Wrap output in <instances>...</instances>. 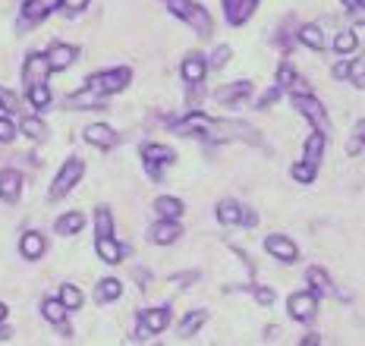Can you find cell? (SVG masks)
I'll return each instance as SVG.
<instances>
[{"instance_id": "obj_43", "label": "cell", "mask_w": 365, "mask_h": 346, "mask_svg": "<svg viewBox=\"0 0 365 346\" xmlns=\"http://www.w3.org/2000/svg\"><path fill=\"white\" fill-rule=\"evenodd\" d=\"M334 76H337V79H349V60H340V63H334Z\"/></svg>"}, {"instance_id": "obj_16", "label": "cell", "mask_w": 365, "mask_h": 346, "mask_svg": "<svg viewBox=\"0 0 365 346\" xmlns=\"http://www.w3.org/2000/svg\"><path fill=\"white\" fill-rule=\"evenodd\" d=\"M22 192V173L19 170H0V199L4 201H16Z\"/></svg>"}, {"instance_id": "obj_26", "label": "cell", "mask_w": 365, "mask_h": 346, "mask_svg": "<svg viewBox=\"0 0 365 346\" xmlns=\"http://www.w3.org/2000/svg\"><path fill=\"white\" fill-rule=\"evenodd\" d=\"M19 252L26 255V258H41L44 255V236L41 233H26L19 243Z\"/></svg>"}, {"instance_id": "obj_6", "label": "cell", "mask_w": 365, "mask_h": 346, "mask_svg": "<svg viewBox=\"0 0 365 346\" xmlns=\"http://www.w3.org/2000/svg\"><path fill=\"white\" fill-rule=\"evenodd\" d=\"M173 161H177L173 148L158 145V142H151V145H142V164H145V170H148V177H151V179H161V177H164V170L170 167Z\"/></svg>"}, {"instance_id": "obj_24", "label": "cell", "mask_w": 365, "mask_h": 346, "mask_svg": "<svg viewBox=\"0 0 365 346\" xmlns=\"http://www.w3.org/2000/svg\"><path fill=\"white\" fill-rule=\"evenodd\" d=\"M242 205L240 201H233V199H227V201H220L217 205V221L224 224V227H233V224H242Z\"/></svg>"}, {"instance_id": "obj_25", "label": "cell", "mask_w": 365, "mask_h": 346, "mask_svg": "<svg viewBox=\"0 0 365 346\" xmlns=\"http://www.w3.org/2000/svg\"><path fill=\"white\" fill-rule=\"evenodd\" d=\"M155 211L161 214V221H180L182 217V201L173 199V195H161L155 201Z\"/></svg>"}, {"instance_id": "obj_34", "label": "cell", "mask_w": 365, "mask_h": 346, "mask_svg": "<svg viewBox=\"0 0 365 346\" xmlns=\"http://www.w3.org/2000/svg\"><path fill=\"white\" fill-rule=\"evenodd\" d=\"M95 230L98 236H113V217H110V208H98L95 211Z\"/></svg>"}, {"instance_id": "obj_38", "label": "cell", "mask_w": 365, "mask_h": 346, "mask_svg": "<svg viewBox=\"0 0 365 346\" xmlns=\"http://www.w3.org/2000/svg\"><path fill=\"white\" fill-rule=\"evenodd\" d=\"M16 139V126H13V120L0 117V142H13Z\"/></svg>"}, {"instance_id": "obj_45", "label": "cell", "mask_w": 365, "mask_h": 346, "mask_svg": "<svg viewBox=\"0 0 365 346\" xmlns=\"http://www.w3.org/2000/svg\"><path fill=\"white\" fill-rule=\"evenodd\" d=\"M353 19H356V22H362V26H365V4L353 6Z\"/></svg>"}, {"instance_id": "obj_36", "label": "cell", "mask_w": 365, "mask_h": 346, "mask_svg": "<svg viewBox=\"0 0 365 346\" xmlns=\"http://www.w3.org/2000/svg\"><path fill=\"white\" fill-rule=\"evenodd\" d=\"M315 173H318V167H312V164L299 161V164H293L290 177L296 179V183H315Z\"/></svg>"}, {"instance_id": "obj_15", "label": "cell", "mask_w": 365, "mask_h": 346, "mask_svg": "<svg viewBox=\"0 0 365 346\" xmlns=\"http://www.w3.org/2000/svg\"><path fill=\"white\" fill-rule=\"evenodd\" d=\"M86 142L88 145H98V148H113L117 145V132L110 130V126H104V123H91L86 126Z\"/></svg>"}, {"instance_id": "obj_47", "label": "cell", "mask_w": 365, "mask_h": 346, "mask_svg": "<svg viewBox=\"0 0 365 346\" xmlns=\"http://www.w3.org/2000/svg\"><path fill=\"white\" fill-rule=\"evenodd\" d=\"M299 346H318V337H306V340H302Z\"/></svg>"}, {"instance_id": "obj_35", "label": "cell", "mask_w": 365, "mask_h": 346, "mask_svg": "<svg viewBox=\"0 0 365 346\" xmlns=\"http://www.w3.org/2000/svg\"><path fill=\"white\" fill-rule=\"evenodd\" d=\"M22 132H26L29 139H35V142H44V135H48V126H44L38 117H26V120H22Z\"/></svg>"}, {"instance_id": "obj_3", "label": "cell", "mask_w": 365, "mask_h": 346, "mask_svg": "<svg viewBox=\"0 0 365 346\" xmlns=\"http://www.w3.org/2000/svg\"><path fill=\"white\" fill-rule=\"evenodd\" d=\"M129 79H133V70H129V66H117V70L95 73V76L86 82V88L88 92H95L98 98H108V95L123 92V88L129 85Z\"/></svg>"}, {"instance_id": "obj_5", "label": "cell", "mask_w": 365, "mask_h": 346, "mask_svg": "<svg viewBox=\"0 0 365 346\" xmlns=\"http://www.w3.org/2000/svg\"><path fill=\"white\" fill-rule=\"evenodd\" d=\"M82 173H86V161H82V157H70V161H66L63 167H60V173L54 177V183H51L48 199L51 201H60L66 192H73L76 183L82 179Z\"/></svg>"}, {"instance_id": "obj_32", "label": "cell", "mask_w": 365, "mask_h": 346, "mask_svg": "<svg viewBox=\"0 0 365 346\" xmlns=\"http://www.w3.org/2000/svg\"><path fill=\"white\" fill-rule=\"evenodd\" d=\"M356 48H359V35L356 32H337V38H334V51H337V54H353Z\"/></svg>"}, {"instance_id": "obj_17", "label": "cell", "mask_w": 365, "mask_h": 346, "mask_svg": "<svg viewBox=\"0 0 365 346\" xmlns=\"http://www.w3.org/2000/svg\"><path fill=\"white\" fill-rule=\"evenodd\" d=\"M306 281L312 283V293H315V296H337V287H334V281L328 277V271L309 268L306 271Z\"/></svg>"}, {"instance_id": "obj_14", "label": "cell", "mask_w": 365, "mask_h": 346, "mask_svg": "<svg viewBox=\"0 0 365 346\" xmlns=\"http://www.w3.org/2000/svg\"><path fill=\"white\" fill-rule=\"evenodd\" d=\"M205 73H208V60L202 54H189L182 60V79H186V85H202Z\"/></svg>"}, {"instance_id": "obj_13", "label": "cell", "mask_w": 365, "mask_h": 346, "mask_svg": "<svg viewBox=\"0 0 365 346\" xmlns=\"http://www.w3.org/2000/svg\"><path fill=\"white\" fill-rule=\"evenodd\" d=\"M79 51L73 48V44H51V51L44 57H48V66H51V73H60V70H66V66H73V60Z\"/></svg>"}, {"instance_id": "obj_21", "label": "cell", "mask_w": 365, "mask_h": 346, "mask_svg": "<svg viewBox=\"0 0 365 346\" xmlns=\"http://www.w3.org/2000/svg\"><path fill=\"white\" fill-rule=\"evenodd\" d=\"M252 95V82H233V85H224L220 92L215 95L220 104H240L242 98Z\"/></svg>"}, {"instance_id": "obj_37", "label": "cell", "mask_w": 365, "mask_h": 346, "mask_svg": "<svg viewBox=\"0 0 365 346\" xmlns=\"http://www.w3.org/2000/svg\"><path fill=\"white\" fill-rule=\"evenodd\" d=\"M230 54H233V51L227 48V44H220L215 54H211V60H208V70H220V66H224L227 60H230Z\"/></svg>"}, {"instance_id": "obj_33", "label": "cell", "mask_w": 365, "mask_h": 346, "mask_svg": "<svg viewBox=\"0 0 365 346\" xmlns=\"http://www.w3.org/2000/svg\"><path fill=\"white\" fill-rule=\"evenodd\" d=\"M60 303H63L66 312L79 308V305H82V293H79V287H73V283H63V287H60Z\"/></svg>"}, {"instance_id": "obj_22", "label": "cell", "mask_w": 365, "mask_h": 346, "mask_svg": "<svg viewBox=\"0 0 365 346\" xmlns=\"http://www.w3.org/2000/svg\"><path fill=\"white\" fill-rule=\"evenodd\" d=\"M41 315L51 321V325H57L63 334H70V327H66V308L60 299H44V305H41Z\"/></svg>"}, {"instance_id": "obj_29", "label": "cell", "mask_w": 365, "mask_h": 346, "mask_svg": "<svg viewBox=\"0 0 365 346\" xmlns=\"http://www.w3.org/2000/svg\"><path fill=\"white\" fill-rule=\"evenodd\" d=\"M82 224H86V214L70 211V214H63V217L57 221V233H60V236H73V233L82 230Z\"/></svg>"}, {"instance_id": "obj_12", "label": "cell", "mask_w": 365, "mask_h": 346, "mask_svg": "<svg viewBox=\"0 0 365 346\" xmlns=\"http://www.w3.org/2000/svg\"><path fill=\"white\" fill-rule=\"evenodd\" d=\"M57 6H60V0H26L19 26H35V22H41L44 16H51Z\"/></svg>"}, {"instance_id": "obj_11", "label": "cell", "mask_w": 365, "mask_h": 346, "mask_svg": "<svg viewBox=\"0 0 365 346\" xmlns=\"http://www.w3.org/2000/svg\"><path fill=\"white\" fill-rule=\"evenodd\" d=\"M170 325V308H148L139 318V337L148 334H161V330Z\"/></svg>"}, {"instance_id": "obj_48", "label": "cell", "mask_w": 365, "mask_h": 346, "mask_svg": "<svg viewBox=\"0 0 365 346\" xmlns=\"http://www.w3.org/2000/svg\"><path fill=\"white\" fill-rule=\"evenodd\" d=\"M340 4H344V6H349V10H353V6H359L362 0H340Z\"/></svg>"}, {"instance_id": "obj_10", "label": "cell", "mask_w": 365, "mask_h": 346, "mask_svg": "<svg viewBox=\"0 0 365 346\" xmlns=\"http://www.w3.org/2000/svg\"><path fill=\"white\" fill-rule=\"evenodd\" d=\"M264 249H268V255H274L277 261H287V265H293V261L299 258L296 243L290 236H284V233H271V236L264 239Z\"/></svg>"}, {"instance_id": "obj_31", "label": "cell", "mask_w": 365, "mask_h": 346, "mask_svg": "<svg viewBox=\"0 0 365 346\" xmlns=\"http://www.w3.org/2000/svg\"><path fill=\"white\" fill-rule=\"evenodd\" d=\"M26 95H29V104L38 110H44L51 104V88H48V82L44 85H32V88H26Z\"/></svg>"}, {"instance_id": "obj_46", "label": "cell", "mask_w": 365, "mask_h": 346, "mask_svg": "<svg viewBox=\"0 0 365 346\" xmlns=\"http://www.w3.org/2000/svg\"><path fill=\"white\" fill-rule=\"evenodd\" d=\"M356 139H359V145H365V120H359V126H356Z\"/></svg>"}, {"instance_id": "obj_23", "label": "cell", "mask_w": 365, "mask_h": 346, "mask_svg": "<svg viewBox=\"0 0 365 346\" xmlns=\"http://www.w3.org/2000/svg\"><path fill=\"white\" fill-rule=\"evenodd\" d=\"M322 154H324V135L312 132L306 139V148H302V161L312 164V167H318V164H322Z\"/></svg>"}, {"instance_id": "obj_44", "label": "cell", "mask_w": 365, "mask_h": 346, "mask_svg": "<svg viewBox=\"0 0 365 346\" xmlns=\"http://www.w3.org/2000/svg\"><path fill=\"white\" fill-rule=\"evenodd\" d=\"M60 4H63L70 13H79V10H86L88 6V0H60Z\"/></svg>"}, {"instance_id": "obj_4", "label": "cell", "mask_w": 365, "mask_h": 346, "mask_svg": "<svg viewBox=\"0 0 365 346\" xmlns=\"http://www.w3.org/2000/svg\"><path fill=\"white\" fill-rule=\"evenodd\" d=\"M290 101H293V108L312 123V132H322V135L331 132V117H328V110L322 108V101H318L315 95H293Z\"/></svg>"}, {"instance_id": "obj_7", "label": "cell", "mask_w": 365, "mask_h": 346, "mask_svg": "<svg viewBox=\"0 0 365 346\" xmlns=\"http://www.w3.org/2000/svg\"><path fill=\"white\" fill-rule=\"evenodd\" d=\"M277 88H280V92H287L290 98L293 95H312V85L302 76H296V70L287 63V60L277 66Z\"/></svg>"}, {"instance_id": "obj_49", "label": "cell", "mask_w": 365, "mask_h": 346, "mask_svg": "<svg viewBox=\"0 0 365 346\" xmlns=\"http://www.w3.org/2000/svg\"><path fill=\"white\" fill-rule=\"evenodd\" d=\"M4 318H6V305L0 303V321H4Z\"/></svg>"}, {"instance_id": "obj_20", "label": "cell", "mask_w": 365, "mask_h": 346, "mask_svg": "<svg viewBox=\"0 0 365 346\" xmlns=\"http://www.w3.org/2000/svg\"><path fill=\"white\" fill-rule=\"evenodd\" d=\"M255 6H258V0H233L230 6H224L227 22H230V26H242V22L255 13Z\"/></svg>"}, {"instance_id": "obj_41", "label": "cell", "mask_w": 365, "mask_h": 346, "mask_svg": "<svg viewBox=\"0 0 365 346\" xmlns=\"http://www.w3.org/2000/svg\"><path fill=\"white\" fill-rule=\"evenodd\" d=\"M0 108L6 110H16V95H10L6 88H0Z\"/></svg>"}, {"instance_id": "obj_18", "label": "cell", "mask_w": 365, "mask_h": 346, "mask_svg": "<svg viewBox=\"0 0 365 346\" xmlns=\"http://www.w3.org/2000/svg\"><path fill=\"white\" fill-rule=\"evenodd\" d=\"M95 252H98V258L108 261V265H117V261H123V246H120L113 236H98L95 239Z\"/></svg>"}, {"instance_id": "obj_40", "label": "cell", "mask_w": 365, "mask_h": 346, "mask_svg": "<svg viewBox=\"0 0 365 346\" xmlns=\"http://www.w3.org/2000/svg\"><path fill=\"white\" fill-rule=\"evenodd\" d=\"M252 293H255V299H258L262 305H271V303H274V290H268V287H255Z\"/></svg>"}, {"instance_id": "obj_42", "label": "cell", "mask_w": 365, "mask_h": 346, "mask_svg": "<svg viewBox=\"0 0 365 346\" xmlns=\"http://www.w3.org/2000/svg\"><path fill=\"white\" fill-rule=\"evenodd\" d=\"M189 281H199V271H189V274L173 277V283H177V287H189Z\"/></svg>"}, {"instance_id": "obj_9", "label": "cell", "mask_w": 365, "mask_h": 346, "mask_svg": "<svg viewBox=\"0 0 365 346\" xmlns=\"http://www.w3.org/2000/svg\"><path fill=\"white\" fill-rule=\"evenodd\" d=\"M287 308H290V315L296 321H312L318 312V296L312 290L306 293H293L290 299H287Z\"/></svg>"}, {"instance_id": "obj_1", "label": "cell", "mask_w": 365, "mask_h": 346, "mask_svg": "<svg viewBox=\"0 0 365 346\" xmlns=\"http://www.w3.org/2000/svg\"><path fill=\"white\" fill-rule=\"evenodd\" d=\"M180 135H199V139L211 142V145H220V142H249V145H262V135H258L255 126L242 123V120H211L192 110L186 120L177 123Z\"/></svg>"}, {"instance_id": "obj_2", "label": "cell", "mask_w": 365, "mask_h": 346, "mask_svg": "<svg viewBox=\"0 0 365 346\" xmlns=\"http://www.w3.org/2000/svg\"><path fill=\"white\" fill-rule=\"evenodd\" d=\"M167 10H170L173 16H180L186 26H192L195 35H202V38H211V32H215L211 13L195 4V0H167Z\"/></svg>"}, {"instance_id": "obj_8", "label": "cell", "mask_w": 365, "mask_h": 346, "mask_svg": "<svg viewBox=\"0 0 365 346\" xmlns=\"http://www.w3.org/2000/svg\"><path fill=\"white\" fill-rule=\"evenodd\" d=\"M51 76V66H48V57L44 54H29L26 57V66H22V82H26V88L32 85H44Z\"/></svg>"}, {"instance_id": "obj_27", "label": "cell", "mask_w": 365, "mask_h": 346, "mask_svg": "<svg viewBox=\"0 0 365 346\" xmlns=\"http://www.w3.org/2000/svg\"><path fill=\"white\" fill-rule=\"evenodd\" d=\"M123 293V283L117 281V277H108V281H101L98 283V290H95V299L98 303H113V299Z\"/></svg>"}, {"instance_id": "obj_30", "label": "cell", "mask_w": 365, "mask_h": 346, "mask_svg": "<svg viewBox=\"0 0 365 346\" xmlns=\"http://www.w3.org/2000/svg\"><path fill=\"white\" fill-rule=\"evenodd\" d=\"M299 41L306 44V48H312V51H322V48H324V35H322V28L312 26V22L299 28Z\"/></svg>"}, {"instance_id": "obj_39", "label": "cell", "mask_w": 365, "mask_h": 346, "mask_svg": "<svg viewBox=\"0 0 365 346\" xmlns=\"http://www.w3.org/2000/svg\"><path fill=\"white\" fill-rule=\"evenodd\" d=\"M280 95H284V92H280V88H277V85H274V88H271V92H264L262 98H258V108H271V104H274V101H277V98H280Z\"/></svg>"}, {"instance_id": "obj_19", "label": "cell", "mask_w": 365, "mask_h": 346, "mask_svg": "<svg viewBox=\"0 0 365 346\" xmlns=\"http://www.w3.org/2000/svg\"><path fill=\"white\" fill-rule=\"evenodd\" d=\"M180 224L177 221H158L155 227H151V243H158V246H170V243H177L180 239Z\"/></svg>"}, {"instance_id": "obj_28", "label": "cell", "mask_w": 365, "mask_h": 346, "mask_svg": "<svg viewBox=\"0 0 365 346\" xmlns=\"http://www.w3.org/2000/svg\"><path fill=\"white\" fill-rule=\"evenodd\" d=\"M205 321H208V312H205V308H195V312H189L186 318L180 321V337H192L195 330H199Z\"/></svg>"}]
</instances>
